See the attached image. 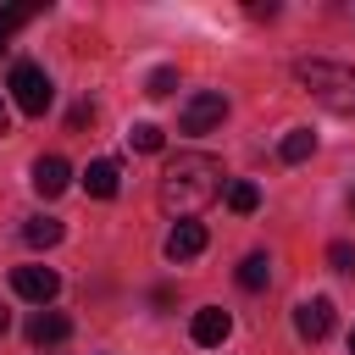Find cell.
Masks as SVG:
<instances>
[{
	"instance_id": "obj_16",
	"label": "cell",
	"mask_w": 355,
	"mask_h": 355,
	"mask_svg": "<svg viewBox=\"0 0 355 355\" xmlns=\"http://www.w3.org/2000/svg\"><path fill=\"white\" fill-rule=\"evenodd\" d=\"M28 17H39V6H0V50H6V39H11Z\"/></svg>"
},
{
	"instance_id": "obj_22",
	"label": "cell",
	"mask_w": 355,
	"mask_h": 355,
	"mask_svg": "<svg viewBox=\"0 0 355 355\" xmlns=\"http://www.w3.org/2000/svg\"><path fill=\"white\" fill-rule=\"evenodd\" d=\"M349 355H355V333H349Z\"/></svg>"
},
{
	"instance_id": "obj_21",
	"label": "cell",
	"mask_w": 355,
	"mask_h": 355,
	"mask_svg": "<svg viewBox=\"0 0 355 355\" xmlns=\"http://www.w3.org/2000/svg\"><path fill=\"white\" fill-rule=\"evenodd\" d=\"M6 327H11V311H6V305H0V338H6Z\"/></svg>"
},
{
	"instance_id": "obj_1",
	"label": "cell",
	"mask_w": 355,
	"mask_h": 355,
	"mask_svg": "<svg viewBox=\"0 0 355 355\" xmlns=\"http://www.w3.org/2000/svg\"><path fill=\"white\" fill-rule=\"evenodd\" d=\"M222 178H227V172H222V161H216V155H205V150H183V155H172V161H166L155 200H161V211H166V216L194 222V211H205V205L222 194Z\"/></svg>"
},
{
	"instance_id": "obj_13",
	"label": "cell",
	"mask_w": 355,
	"mask_h": 355,
	"mask_svg": "<svg viewBox=\"0 0 355 355\" xmlns=\"http://www.w3.org/2000/svg\"><path fill=\"white\" fill-rule=\"evenodd\" d=\"M22 239H28L33 250H50V244H61V222H55V216H28V222H22Z\"/></svg>"
},
{
	"instance_id": "obj_11",
	"label": "cell",
	"mask_w": 355,
	"mask_h": 355,
	"mask_svg": "<svg viewBox=\"0 0 355 355\" xmlns=\"http://www.w3.org/2000/svg\"><path fill=\"white\" fill-rule=\"evenodd\" d=\"M83 189H89L94 200H111V194L122 189V172H116V161H89V172H83Z\"/></svg>"
},
{
	"instance_id": "obj_9",
	"label": "cell",
	"mask_w": 355,
	"mask_h": 355,
	"mask_svg": "<svg viewBox=\"0 0 355 355\" xmlns=\"http://www.w3.org/2000/svg\"><path fill=\"white\" fill-rule=\"evenodd\" d=\"M67 183H72V166H67L61 155H39V161H33V189H39L44 200H55Z\"/></svg>"
},
{
	"instance_id": "obj_12",
	"label": "cell",
	"mask_w": 355,
	"mask_h": 355,
	"mask_svg": "<svg viewBox=\"0 0 355 355\" xmlns=\"http://www.w3.org/2000/svg\"><path fill=\"white\" fill-rule=\"evenodd\" d=\"M266 283H272V255H266V250H250V255L239 261V288L261 294Z\"/></svg>"
},
{
	"instance_id": "obj_6",
	"label": "cell",
	"mask_w": 355,
	"mask_h": 355,
	"mask_svg": "<svg viewBox=\"0 0 355 355\" xmlns=\"http://www.w3.org/2000/svg\"><path fill=\"white\" fill-rule=\"evenodd\" d=\"M294 333H300V338H311V344H322V338L333 333V300H327V294L300 300V305H294Z\"/></svg>"
},
{
	"instance_id": "obj_15",
	"label": "cell",
	"mask_w": 355,
	"mask_h": 355,
	"mask_svg": "<svg viewBox=\"0 0 355 355\" xmlns=\"http://www.w3.org/2000/svg\"><path fill=\"white\" fill-rule=\"evenodd\" d=\"M255 205H261V189H255V183H244V178H233V183H227V211L250 216Z\"/></svg>"
},
{
	"instance_id": "obj_18",
	"label": "cell",
	"mask_w": 355,
	"mask_h": 355,
	"mask_svg": "<svg viewBox=\"0 0 355 355\" xmlns=\"http://www.w3.org/2000/svg\"><path fill=\"white\" fill-rule=\"evenodd\" d=\"M128 144H133L139 155H155V150H161V128H155V122H139V128L128 133Z\"/></svg>"
},
{
	"instance_id": "obj_4",
	"label": "cell",
	"mask_w": 355,
	"mask_h": 355,
	"mask_svg": "<svg viewBox=\"0 0 355 355\" xmlns=\"http://www.w3.org/2000/svg\"><path fill=\"white\" fill-rule=\"evenodd\" d=\"M222 116H227V94L222 89H200V94H189L178 128L183 133H211V128H222Z\"/></svg>"
},
{
	"instance_id": "obj_17",
	"label": "cell",
	"mask_w": 355,
	"mask_h": 355,
	"mask_svg": "<svg viewBox=\"0 0 355 355\" xmlns=\"http://www.w3.org/2000/svg\"><path fill=\"white\" fill-rule=\"evenodd\" d=\"M178 89V67H155L150 78H144V94H155V100H166Z\"/></svg>"
},
{
	"instance_id": "obj_14",
	"label": "cell",
	"mask_w": 355,
	"mask_h": 355,
	"mask_svg": "<svg viewBox=\"0 0 355 355\" xmlns=\"http://www.w3.org/2000/svg\"><path fill=\"white\" fill-rule=\"evenodd\" d=\"M311 150H316V133H311V128H288V133H283V144H277V155H283L288 166H294V161H305Z\"/></svg>"
},
{
	"instance_id": "obj_8",
	"label": "cell",
	"mask_w": 355,
	"mask_h": 355,
	"mask_svg": "<svg viewBox=\"0 0 355 355\" xmlns=\"http://www.w3.org/2000/svg\"><path fill=\"white\" fill-rule=\"evenodd\" d=\"M28 338H33L39 349H55V344L72 338V322H67L61 311H33V316H28Z\"/></svg>"
},
{
	"instance_id": "obj_7",
	"label": "cell",
	"mask_w": 355,
	"mask_h": 355,
	"mask_svg": "<svg viewBox=\"0 0 355 355\" xmlns=\"http://www.w3.org/2000/svg\"><path fill=\"white\" fill-rule=\"evenodd\" d=\"M189 333H194V344H200V349H216V344L233 333V316H227L222 305H200V311H194V322H189Z\"/></svg>"
},
{
	"instance_id": "obj_20",
	"label": "cell",
	"mask_w": 355,
	"mask_h": 355,
	"mask_svg": "<svg viewBox=\"0 0 355 355\" xmlns=\"http://www.w3.org/2000/svg\"><path fill=\"white\" fill-rule=\"evenodd\" d=\"M0 133H11V100L0 94Z\"/></svg>"
},
{
	"instance_id": "obj_19",
	"label": "cell",
	"mask_w": 355,
	"mask_h": 355,
	"mask_svg": "<svg viewBox=\"0 0 355 355\" xmlns=\"http://www.w3.org/2000/svg\"><path fill=\"white\" fill-rule=\"evenodd\" d=\"M327 266H333V272H355V244L333 239V244H327Z\"/></svg>"
},
{
	"instance_id": "obj_5",
	"label": "cell",
	"mask_w": 355,
	"mask_h": 355,
	"mask_svg": "<svg viewBox=\"0 0 355 355\" xmlns=\"http://www.w3.org/2000/svg\"><path fill=\"white\" fill-rule=\"evenodd\" d=\"M11 288H17L28 305H39V311H44V305L61 294V277H55L50 266H17V272H11Z\"/></svg>"
},
{
	"instance_id": "obj_10",
	"label": "cell",
	"mask_w": 355,
	"mask_h": 355,
	"mask_svg": "<svg viewBox=\"0 0 355 355\" xmlns=\"http://www.w3.org/2000/svg\"><path fill=\"white\" fill-rule=\"evenodd\" d=\"M200 250H205V227L200 222H178L166 233V261H194Z\"/></svg>"
},
{
	"instance_id": "obj_3",
	"label": "cell",
	"mask_w": 355,
	"mask_h": 355,
	"mask_svg": "<svg viewBox=\"0 0 355 355\" xmlns=\"http://www.w3.org/2000/svg\"><path fill=\"white\" fill-rule=\"evenodd\" d=\"M6 89H11V105H17L22 116H44V111H50V100H55L50 72H44V67H33V61H17V67H11V78H6Z\"/></svg>"
},
{
	"instance_id": "obj_2",
	"label": "cell",
	"mask_w": 355,
	"mask_h": 355,
	"mask_svg": "<svg viewBox=\"0 0 355 355\" xmlns=\"http://www.w3.org/2000/svg\"><path fill=\"white\" fill-rule=\"evenodd\" d=\"M294 83H300L311 100H322L327 111H338V116H355V67L311 55V61H294Z\"/></svg>"
}]
</instances>
